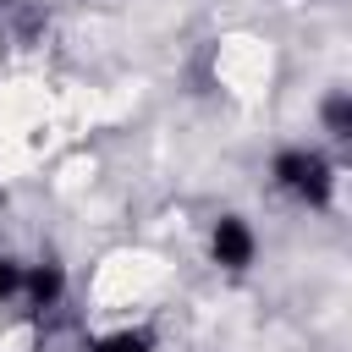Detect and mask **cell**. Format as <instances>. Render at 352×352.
<instances>
[{
	"instance_id": "obj_1",
	"label": "cell",
	"mask_w": 352,
	"mask_h": 352,
	"mask_svg": "<svg viewBox=\"0 0 352 352\" xmlns=\"http://www.w3.org/2000/svg\"><path fill=\"white\" fill-rule=\"evenodd\" d=\"M214 258L226 270H248L253 264V231L242 226V214H220V226H214Z\"/></svg>"
}]
</instances>
